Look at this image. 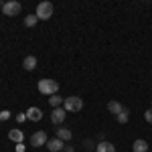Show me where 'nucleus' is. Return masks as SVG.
<instances>
[{
    "label": "nucleus",
    "instance_id": "obj_1",
    "mask_svg": "<svg viewBox=\"0 0 152 152\" xmlns=\"http://www.w3.org/2000/svg\"><path fill=\"white\" fill-rule=\"evenodd\" d=\"M63 110L67 112V114H73V112H81L83 110V99L81 97H77V95H69V97H65L63 99Z\"/></svg>",
    "mask_w": 152,
    "mask_h": 152
},
{
    "label": "nucleus",
    "instance_id": "obj_2",
    "mask_svg": "<svg viewBox=\"0 0 152 152\" xmlns=\"http://www.w3.org/2000/svg\"><path fill=\"white\" fill-rule=\"evenodd\" d=\"M53 12H55V6H53V2H39V6H37V16H39V20H49L51 16H53Z\"/></svg>",
    "mask_w": 152,
    "mask_h": 152
},
{
    "label": "nucleus",
    "instance_id": "obj_3",
    "mask_svg": "<svg viewBox=\"0 0 152 152\" xmlns=\"http://www.w3.org/2000/svg\"><path fill=\"white\" fill-rule=\"evenodd\" d=\"M39 91L43 95H57V91H59V83L55 81V79H41L39 81Z\"/></svg>",
    "mask_w": 152,
    "mask_h": 152
},
{
    "label": "nucleus",
    "instance_id": "obj_4",
    "mask_svg": "<svg viewBox=\"0 0 152 152\" xmlns=\"http://www.w3.org/2000/svg\"><path fill=\"white\" fill-rule=\"evenodd\" d=\"M20 10H23V4H20V2H16V0L6 2V4H4V8H2V12H4L6 16H16V14H20Z\"/></svg>",
    "mask_w": 152,
    "mask_h": 152
},
{
    "label": "nucleus",
    "instance_id": "obj_5",
    "mask_svg": "<svg viewBox=\"0 0 152 152\" xmlns=\"http://www.w3.org/2000/svg\"><path fill=\"white\" fill-rule=\"evenodd\" d=\"M47 134L43 132V130H39L35 132L33 136H31V146H35V148H41V146H47Z\"/></svg>",
    "mask_w": 152,
    "mask_h": 152
},
{
    "label": "nucleus",
    "instance_id": "obj_6",
    "mask_svg": "<svg viewBox=\"0 0 152 152\" xmlns=\"http://www.w3.org/2000/svg\"><path fill=\"white\" fill-rule=\"evenodd\" d=\"M47 148L51 152H61L63 148H65V142L59 140L57 136H55V138H49V140H47Z\"/></svg>",
    "mask_w": 152,
    "mask_h": 152
},
{
    "label": "nucleus",
    "instance_id": "obj_7",
    "mask_svg": "<svg viewBox=\"0 0 152 152\" xmlns=\"http://www.w3.org/2000/svg\"><path fill=\"white\" fill-rule=\"evenodd\" d=\"M65 116H67V112H65L63 107H55L53 114H51V122H53V124H63V122H65Z\"/></svg>",
    "mask_w": 152,
    "mask_h": 152
},
{
    "label": "nucleus",
    "instance_id": "obj_8",
    "mask_svg": "<svg viewBox=\"0 0 152 152\" xmlns=\"http://www.w3.org/2000/svg\"><path fill=\"white\" fill-rule=\"evenodd\" d=\"M24 114H26V120H31V122H41V118H43L41 107H28Z\"/></svg>",
    "mask_w": 152,
    "mask_h": 152
},
{
    "label": "nucleus",
    "instance_id": "obj_9",
    "mask_svg": "<svg viewBox=\"0 0 152 152\" xmlns=\"http://www.w3.org/2000/svg\"><path fill=\"white\" fill-rule=\"evenodd\" d=\"M95 152H116V146L107 140H102L95 144Z\"/></svg>",
    "mask_w": 152,
    "mask_h": 152
},
{
    "label": "nucleus",
    "instance_id": "obj_10",
    "mask_svg": "<svg viewBox=\"0 0 152 152\" xmlns=\"http://www.w3.org/2000/svg\"><path fill=\"white\" fill-rule=\"evenodd\" d=\"M8 138H10L12 142H16V144H20V142H24V132L18 130V128H14V130L8 132Z\"/></svg>",
    "mask_w": 152,
    "mask_h": 152
},
{
    "label": "nucleus",
    "instance_id": "obj_11",
    "mask_svg": "<svg viewBox=\"0 0 152 152\" xmlns=\"http://www.w3.org/2000/svg\"><path fill=\"white\" fill-rule=\"evenodd\" d=\"M132 150H134V152H148V142L142 140V138L134 140V144H132Z\"/></svg>",
    "mask_w": 152,
    "mask_h": 152
},
{
    "label": "nucleus",
    "instance_id": "obj_12",
    "mask_svg": "<svg viewBox=\"0 0 152 152\" xmlns=\"http://www.w3.org/2000/svg\"><path fill=\"white\" fill-rule=\"evenodd\" d=\"M37 63H39V61H37V57L35 55H28V57H24V61H23V67L26 71H33L37 67Z\"/></svg>",
    "mask_w": 152,
    "mask_h": 152
},
{
    "label": "nucleus",
    "instance_id": "obj_13",
    "mask_svg": "<svg viewBox=\"0 0 152 152\" xmlns=\"http://www.w3.org/2000/svg\"><path fill=\"white\" fill-rule=\"evenodd\" d=\"M71 136H73V134H71V130H69V128H59V130H57V138H59V140L69 142V140H71Z\"/></svg>",
    "mask_w": 152,
    "mask_h": 152
},
{
    "label": "nucleus",
    "instance_id": "obj_14",
    "mask_svg": "<svg viewBox=\"0 0 152 152\" xmlns=\"http://www.w3.org/2000/svg\"><path fill=\"white\" fill-rule=\"evenodd\" d=\"M116 120L120 122V124H128V120H130V112H128V107H124L120 114L116 116Z\"/></svg>",
    "mask_w": 152,
    "mask_h": 152
},
{
    "label": "nucleus",
    "instance_id": "obj_15",
    "mask_svg": "<svg viewBox=\"0 0 152 152\" xmlns=\"http://www.w3.org/2000/svg\"><path fill=\"white\" fill-rule=\"evenodd\" d=\"M107 110H110L112 114H116V116H118V114L124 110V105L120 104V102H110V104H107Z\"/></svg>",
    "mask_w": 152,
    "mask_h": 152
},
{
    "label": "nucleus",
    "instance_id": "obj_16",
    "mask_svg": "<svg viewBox=\"0 0 152 152\" xmlns=\"http://www.w3.org/2000/svg\"><path fill=\"white\" fill-rule=\"evenodd\" d=\"M37 23H39V16H37V14H28V16H24V26L31 28V26H35Z\"/></svg>",
    "mask_w": 152,
    "mask_h": 152
},
{
    "label": "nucleus",
    "instance_id": "obj_17",
    "mask_svg": "<svg viewBox=\"0 0 152 152\" xmlns=\"http://www.w3.org/2000/svg\"><path fill=\"white\" fill-rule=\"evenodd\" d=\"M49 104H51V107H53V110H55V107H61L63 97H59V95H51V97H49Z\"/></svg>",
    "mask_w": 152,
    "mask_h": 152
},
{
    "label": "nucleus",
    "instance_id": "obj_18",
    "mask_svg": "<svg viewBox=\"0 0 152 152\" xmlns=\"http://www.w3.org/2000/svg\"><path fill=\"white\" fill-rule=\"evenodd\" d=\"M144 120H146L148 124H152V107L148 110V112H146V114H144Z\"/></svg>",
    "mask_w": 152,
    "mask_h": 152
},
{
    "label": "nucleus",
    "instance_id": "obj_19",
    "mask_svg": "<svg viewBox=\"0 0 152 152\" xmlns=\"http://www.w3.org/2000/svg\"><path fill=\"white\" fill-rule=\"evenodd\" d=\"M8 118H10V112H8V110L0 112V122H2V120H8Z\"/></svg>",
    "mask_w": 152,
    "mask_h": 152
},
{
    "label": "nucleus",
    "instance_id": "obj_20",
    "mask_svg": "<svg viewBox=\"0 0 152 152\" xmlns=\"http://www.w3.org/2000/svg\"><path fill=\"white\" fill-rule=\"evenodd\" d=\"M24 120H26V114H18V116H16V122H20V124H23Z\"/></svg>",
    "mask_w": 152,
    "mask_h": 152
},
{
    "label": "nucleus",
    "instance_id": "obj_21",
    "mask_svg": "<svg viewBox=\"0 0 152 152\" xmlns=\"http://www.w3.org/2000/svg\"><path fill=\"white\" fill-rule=\"evenodd\" d=\"M24 148H26V146H24L23 142H20V144H16V152H24Z\"/></svg>",
    "mask_w": 152,
    "mask_h": 152
},
{
    "label": "nucleus",
    "instance_id": "obj_22",
    "mask_svg": "<svg viewBox=\"0 0 152 152\" xmlns=\"http://www.w3.org/2000/svg\"><path fill=\"white\" fill-rule=\"evenodd\" d=\"M63 150H65V152H73V146H65Z\"/></svg>",
    "mask_w": 152,
    "mask_h": 152
}]
</instances>
